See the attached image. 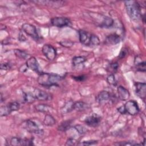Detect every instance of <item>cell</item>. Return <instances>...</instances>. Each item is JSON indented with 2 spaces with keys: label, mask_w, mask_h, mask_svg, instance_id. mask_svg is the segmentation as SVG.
Masks as SVG:
<instances>
[{
  "label": "cell",
  "mask_w": 146,
  "mask_h": 146,
  "mask_svg": "<svg viewBox=\"0 0 146 146\" xmlns=\"http://www.w3.org/2000/svg\"><path fill=\"white\" fill-rule=\"evenodd\" d=\"M62 79V77L58 74L52 73L41 72L39 74L37 82L39 84L44 87H52L58 86V83Z\"/></svg>",
  "instance_id": "6da1fadb"
},
{
  "label": "cell",
  "mask_w": 146,
  "mask_h": 146,
  "mask_svg": "<svg viewBox=\"0 0 146 146\" xmlns=\"http://www.w3.org/2000/svg\"><path fill=\"white\" fill-rule=\"evenodd\" d=\"M124 3L127 14L132 20L138 21L142 18L141 6L137 1H127Z\"/></svg>",
  "instance_id": "7a4b0ae2"
},
{
  "label": "cell",
  "mask_w": 146,
  "mask_h": 146,
  "mask_svg": "<svg viewBox=\"0 0 146 146\" xmlns=\"http://www.w3.org/2000/svg\"><path fill=\"white\" fill-rule=\"evenodd\" d=\"M22 127L29 133H35L38 135H42L43 134V131L39 129L38 124L31 120L29 119L23 121Z\"/></svg>",
  "instance_id": "3957f363"
},
{
  "label": "cell",
  "mask_w": 146,
  "mask_h": 146,
  "mask_svg": "<svg viewBox=\"0 0 146 146\" xmlns=\"http://www.w3.org/2000/svg\"><path fill=\"white\" fill-rule=\"evenodd\" d=\"M22 30L29 36H31L34 40H38L39 36L36 27L30 23H24L22 26Z\"/></svg>",
  "instance_id": "277c9868"
},
{
  "label": "cell",
  "mask_w": 146,
  "mask_h": 146,
  "mask_svg": "<svg viewBox=\"0 0 146 146\" xmlns=\"http://www.w3.org/2000/svg\"><path fill=\"white\" fill-rule=\"evenodd\" d=\"M42 51L46 58L49 60H54L57 55L56 49L51 44H45L42 48Z\"/></svg>",
  "instance_id": "5b68a950"
},
{
  "label": "cell",
  "mask_w": 146,
  "mask_h": 146,
  "mask_svg": "<svg viewBox=\"0 0 146 146\" xmlns=\"http://www.w3.org/2000/svg\"><path fill=\"white\" fill-rule=\"evenodd\" d=\"M113 96L107 91H100L96 97V101L101 105H103L108 102H113Z\"/></svg>",
  "instance_id": "8992f818"
},
{
  "label": "cell",
  "mask_w": 146,
  "mask_h": 146,
  "mask_svg": "<svg viewBox=\"0 0 146 146\" xmlns=\"http://www.w3.org/2000/svg\"><path fill=\"white\" fill-rule=\"evenodd\" d=\"M126 113L131 115H135L137 114L140 111L137 103L134 100H128L124 105Z\"/></svg>",
  "instance_id": "52a82bcc"
},
{
  "label": "cell",
  "mask_w": 146,
  "mask_h": 146,
  "mask_svg": "<svg viewBox=\"0 0 146 146\" xmlns=\"http://www.w3.org/2000/svg\"><path fill=\"white\" fill-rule=\"evenodd\" d=\"M78 33L80 42L86 46H91L92 34H91L83 30H79Z\"/></svg>",
  "instance_id": "ba28073f"
},
{
  "label": "cell",
  "mask_w": 146,
  "mask_h": 146,
  "mask_svg": "<svg viewBox=\"0 0 146 146\" xmlns=\"http://www.w3.org/2000/svg\"><path fill=\"white\" fill-rule=\"evenodd\" d=\"M51 23L54 26L61 28L69 26L71 24V21L68 18L66 17H56L51 18Z\"/></svg>",
  "instance_id": "9c48e42d"
},
{
  "label": "cell",
  "mask_w": 146,
  "mask_h": 146,
  "mask_svg": "<svg viewBox=\"0 0 146 146\" xmlns=\"http://www.w3.org/2000/svg\"><path fill=\"white\" fill-rule=\"evenodd\" d=\"M136 95L140 99L145 100L146 95V84L143 82H136L134 84Z\"/></svg>",
  "instance_id": "30bf717a"
},
{
  "label": "cell",
  "mask_w": 146,
  "mask_h": 146,
  "mask_svg": "<svg viewBox=\"0 0 146 146\" xmlns=\"http://www.w3.org/2000/svg\"><path fill=\"white\" fill-rule=\"evenodd\" d=\"M36 100L39 101H48L52 99V96L48 93L38 88H35L32 92Z\"/></svg>",
  "instance_id": "8fae6325"
},
{
  "label": "cell",
  "mask_w": 146,
  "mask_h": 146,
  "mask_svg": "<svg viewBox=\"0 0 146 146\" xmlns=\"http://www.w3.org/2000/svg\"><path fill=\"white\" fill-rule=\"evenodd\" d=\"M10 145L13 146L18 145H34L32 139H22L18 137H13L10 141Z\"/></svg>",
  "instance_id": "7c38bea8"
},
{
  "label": "cell",
  "mask_w": 146,
  "mask_h": 146,
  "mask_svg": "<svg viewBox=\"0 0 146 146\" xmlns=\"http://www.w3.org/2000/svg\"><path fill=\"white\" fill-rule=\"evenodd\" d=\"M101 121V117L97 115H92L87 116L85 120L84 123L86 125L91 127H98Z\"/></svg>",
  "instance_id": "4fadbf2b"
},
{
  "label": "cell",
  "mask_w": 146,
  "mask_h": 146,
  "mask_svg": "<svg viewBox=\"0 0 146 146\" xmlns=\"http://www.w3.org/2000/svg\"><path fill=\"white\" fill-rule=\"evenodd\" d=\"M28 68L31 69V70L40 74V69H39V63L38 62V60H36V59L34 57V56H31L30 58H29L27 60V62L26 63Z\"/></svg>",
  "instance_id": "5bb4252c"
},
{
  "label": "cell",
  "mask_w": 146,
  "mask_h": 146,
  "mask_svg": "<svg viewBox=\"0 0 146 146\" xmlns=\"http://www.w3.org/2000/svg\"><path fill=\"white\" fill-rule=\"evenodd\" d=\"M117 92L118 98L122 101H125L129 98L130 93L129 91L122 86H119L117 87Z\"/></svg>",
  "instance_id": "9a60e30c"
},
{
  "label": "cell",
  "mask_w": 146,
  "mask_h": 146,
  "mask_svg": "<svg viewBox=\"0 0 146 146\" xmlns=\"http://www.w3.org/2000/svg\"><path fill=\"white\" fill-rule=\"evenodd\" d=\"M120 36L118 34L116 33H112L107 36L105 42L106 43L108 44L115 45L119 43L120 42Z\"/></svg>",
  "instance_id": "2e32d148"
},
{
  "label": "cell",
  "mask_w": 146,
  "mask_h": 146,
  "mask_svg": "<svg viewBox=\"0 0 146 146\" xmlns=\"http://www.w3.org/2000/svg\"><path fill=\"white\" fill-rule=\"evenodd\" d=\"M36 3H39L40 5H48L54 7H60L64 4V2L61 1H33Z\"/></svg>",
  "instance_id": "e0dca14e"
},
{
  "label": "cell",
  "mask_w": 146,
  "mask_h": 146,
  "mask_svg": "<svg viewBox=\"0 0 146 146\" xmlns=\"http://www.w3.org/2000/svg\"><path fill=\"white\" fill-rule=\"evenodd\" d=\"M114 25L113 19L108 16H103L102 22L99 24V26L102 28H110Z\"/></svg>",
  "instance_id": "ac0fdd59"
},
{
  "label": "cell",
  "mask_w": 146,
  "mask_h": 146,
  "mask_svg": "<svg viewBox=\"0 0 146 146\" xmlns=\"http://www.w3.org/2000/svg\"><path fill=\"white\" fill-rule=\"evenodd\" d=\"M89 107L90 106L87 103L82 101L74 102L72 106L73 110H75L76 111H84L88 109Z\"/></svg>",
  "instance_id": "d6986e66"
},
{
  "label": "cell",
  "mask_w": 146,
  "mask_h": 146,
  "mask_svg": "<svg viewBox=\"0 0 146 146\" xmlns=\"http://www.w3.org/2000/svg\"><path fill=\"white\" fill-rule=\"evenodd\" d=\"M134 64L139 71L143 72L145 71V62L144 60L142 62L141 58L139 56H136L135 57Z\"/></svg>",
  "instance_id": "ffe728a7"
},
{
  "label": "cell",
  "mask_w": 146,
  "mask_h": 146,
  "mask_svg": "<svg viewBox=\"0 0 146 146\" xmlns=\"http://www.w3.org/2000/svg\"><path fill=\"white\" fill-rule=\"evenodd\" d=\"M87 60L86 57L83 56H74L72 59V63L74 67H77L83 63Z\"/></svg>",
  "instance_id": "44dd1931"
},
{
  "label": "cell",
  "mask_w": 146,
  "mask_h": 146,
  "mask_svg": "<svg viewBox=\"0 0 146 146\" xmlns=\"http://www.w3.org/2000/svg\"><path fill=\"white\" fill-rule=\"evenodd\" d=\"M35 109L38 112L47 113L51 110V107L46 104H39L35 106Z\"/></svg>",
  "instance_id": "7402d4cb"
},
{
  "label": "cell",
  "mask_w": 146,
  "mask_h": 146,
  "mask_svg": "<svg viewBox=\"0 0 146 146\" xmlns=\"http://www.w3.org/2000/svg\"><path fill=\"white\" fill-rule=\"evenodd\" d=\"M56 123V120L54 117L51 115H46L43 120V124L46 126H52Z\"/></svg>",
  "instance_id": "603a6c76"
},
{
  "label": "cell",
  "mask_w": 146,
  "mask_h": 146,
  "mask_svg": "<svg viewBox=\"0 0 146 146\" xmlns=\"http://www.w3.org/2000/svg\"><path fill=\"white\" fill-rule=\"evenodd\" d=\"M23 97L24 102L26 103H33L36 100L33 92H24Z\"/></svg>",
  "instance_id": "cb8c5ba5"
},
{
  "label": "cell",
  "mask_w": 146,
  "mask_h": 146,
  "mask_svg": "<svg viewBox=\"0 0 146 146\" xmlns=\"http://www.w3.org/2000/svg\"><path fill=\"white\" fill-rule=\"evenodd\" d=\"M72 123V120H66L60 123V124L58 126V130L60 131H66L69 129L71 127V124Z\"/></svg>",
  "instance_id": "d4e9b609"
},
{
  "label": "cell",
  "mask_w": 146,
  "mask_h": 146,
  "mask_svg": "<svg viewBox=\"0 0 146 146\" xmlns=\"http://www.w3.org/2000/svg\"><path fill=\"white\" fill-rule=\"evenodd\" d=\"M74 102L71 100L67 102L61 108V112L62 113H67L73 110L72 106H73Z\"/></svg>",
  "instance_id": "484cf974"
},
{
  "label": "cell",
  "mask_w": 146,
  "mask_h": 146,
  "mask_svg": "<svg viewBox=\"0 0 146 146\" xmlns=\"http://www.w3.org/2000/svg\"><path fill=\"white\" fill-rule=\"evenodd\" d=\"M14 54L16 56L22 59H26L28 58L29 54L24 50L20 49H15L14 50Z\"/></svg>",
  "instance_id": "4316f807"
},
{
  "label": "cell",
  "mask_w": 146,
  "mask_h": 146,
  "mask_svg": "<svg viewBox=\"0 0 146 146\" xmlns=\"http://www.w3.org/2000/svg\"><path fill=\"white\" fill-rule=\"evenodd\" d=\"M7 106H8L11 112H12L13 111H17L19 110V109L20 108L19 103L16 101L9 103L7 104Z\"/></svg>",
  "instance_id": "83f0119b"
},
{
  "label": "cell",
  "mask_w": 146,
  "mask_h": 146,
  "mask_svg": "<svg viewBox=\"0 0 146 146\" xmlns=\"http://www.w3.org/2000/svg\"><path fill=\"white\" fill-rule=\"evenodd\" d=\"M107 82L110 85L112 86H116L117 84V80L113 74H111L107 76Z\"/></svg>",
  "instance_id": "f1b7e54d"
},
{
  "label": "cell",
  "mask_w": 146,
  "mask_h": 146,
  "mask_svg": "<svg viewBox=\"0 0 146 146\" xmlns=\"http://www.w3.org/2000/svg\"><path fill=\"white\" fill-rule=\"evenodd\" d=\"M74 128L76 130V131L80 135H84L87 133V129L81 125H75Z\"/></svg>",
  "instance_id": "f546056e"
},
{
  "label": "cell",
  "mask_w": 146,
  "mask_h": 146,
  "mask_svg": "<svg viewBox=\"0 0 146 146\" xmlns=\"http://www.w3.org/2000/svg\"><path fill=\"white\" fill-rule=\"evenodd\" d=\"M119 68V64L117 62H113L110 64V65L108 67V71L112 74L116 72Z\"/></svg>",
  "instance_id": "4dcf8cb0"
},
{
  "label": "cell",
  "mask_w": 146,
  "mask_h": 146,
  "mask_svg": "<svg viewBox=\"0 0 146 146\" xmlns=\"http://www.w3.org/2000/svg\"><path fill=\"white\" fill-rule=\"evenodd\" d=\"M0 112H1V116H5L9 114H10L11 112H10L7 105L5 106H1L0 108Z\"/></svg>",
  "instance_id": "1f68e13d"
},
{
  "label": "cell",
  "mask_w": 146,
  "mask_h": 146,
  "mask_svg": "<svg viewBox=\"0 0 146 146\" xmlns=\"http://www.w3.org/2000/svg\"><path fill=\"white\" fill-rule=\"evenodd\" d=\"M59 43L63 47H67V48H70L74 45V42H72V40H68V39H64L63 40H61L59 42Z\"/></svg>",
  "instance_id": "d6a6232c"
},
{
  "label": "cell",
  "mask_w": 146,
  "mask_h": 146,
  "mask_svg": "<svg viewBox=\"0 0 146 146\" xmlns=\"http://www.w3.org/2000/svg\"><path fill=\"white\" fill-rule=\"evenodd\" d=\"M115 145H139L141 144H138L133 141H121L115 143Z\"/></svg>",
  "instance_id": "836d02e7"
},
{
  "label": "cell",
  "mask_w": 146,
  "mask_h": 146,
  "mask_svg": "<svg viewBox=\"0 0 146 146\" xmlns=\"http://www.w3.org/2000/svg\"><path fill=\"white\" fill-rule=\"evenodd\" d=\"M98 140H87V141H84L82 143H78V145H94L98 143Z\"/></svg>",
  "instance_id": "e575fe53"
},
{
  "label": "cell",
  "mask_w": 146,
  "mask_h": 146,
  "mask_svg": "<svg viewBox=\"0 0 146 146\" xmlns=\"http://www.w3.org/2000/svg\"><path fill=\"white\" fill-rule=\"evenodd\" d=\"M128 49L126 48H123L121 50V51H120V53H119V54L118 58H119V59H121L124 58L128 54Z\"/></svg>",
  "instance_id": "d590c367"
},
{
  "label": "cell",
  "mask_w": 146,
  "mask_h": 146,
  "mask_svg": "<svg viewBox=\"0 0 146 146\" xmlns=\"http://www.w3.org/2000/svg\"><path fill=\"white\" fill-rule=\"evenodd\" d=\"M76 140H75L74 138L70 137L67 139L66 143V145H74L76 144Z\"/></svg>",
  "instance_id": "8d00e7d4"
},
{
  "label": "cell",
  "mask_w": 146,
  "mask_h": 146,
  "mask_svg": "<svg viewBox=\"0 0 146 146\" xmlns=\"http://www.w3.org/2000/svg\"><path fill=\"white\" fill-rule=\"evenodd\" d=\"M11 67V66L10 63H3L1 64L0 68L1 70H7L10 69Z\"/></svg>",
  "instance_id": "74e56055"
},
{
  "label": "cell",
  "mask_w": 146,
  "mask_h": 146,
  "mask_svg": "<svg viewBox=\"0 0 146 146\" xmlns=\"http://www.w3.org/2000/svg\"><path fill=\"white\" fill-rule=\"evenodd\" d=\"M72 79H74L76 81L82 82V81H83L86 79V76L84 75H80V76H72Z\"/></svg>",
  "instance_id": "f35d334b"
},
{
  "label": "cell",
  "mask_w": 146,
  "mask_h": 146,
  "mask_svg": "<svg viewBox=\"0 0 146 146\" xmlns=\"http://www.w3.org/2000/svg\"><path fill=\"white\" fill-rule=\"evenodd\" d=\"M117 110V111H118L120 113H121V114H123H123H125V113H127L124 106H120V107H119Z\"/></svg>",
  "instance_id": "ab89813d"
},
{
  "label": "cell",
  "mask_w": 146,
  "mask_h": 146,
  "mask_svg": "<svg viewBox=\"0 0 146 146\" xmlns=\"http://www.w3.org/2000/svg\"><path fill=\"white\" fill-rule=\"evenodd\" d=\"M28 67L26 65V64H23V65H22L20 67H19V71L20 72H25V71H26V70H27Z\"/></svg>",
  "instance_id": "60d3db41"
},
{
  "label": "cell",
  "mask_w": 146,
  "mask_h": 146,
  "mask_svg": "<svg viewBox=\"0 0 146 146\" xmlns=\"http://www.w3.org/2000/svg\"><path fill=\"white\" fill-rule=\"evenodd\" d=\"M18 38H19V40L21 41V42H25L26 40V38H25V35L21 32L20 33H19V37H18Z\"/></svg>",
  "instance_id": "b9f144b4"
}]
</instances>
